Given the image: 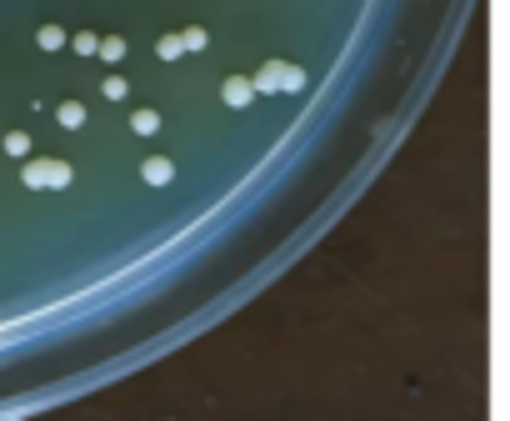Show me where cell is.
<instances>
[{"mask_svg":"<svg viewBox=\"0 0 510 421\" xmlns=\"http://www.w3.org/2000/svg\"><path fill=\"white\" fill-rule=\"evenodd\" d=\"M25 146H30V141H25L20 131H16V136H6V150H11V155H25Z\"/></svg>","mask_w":510,"mask_h":421,"instance_id":"6da1fadb","label":"cell"}]
</instances>
